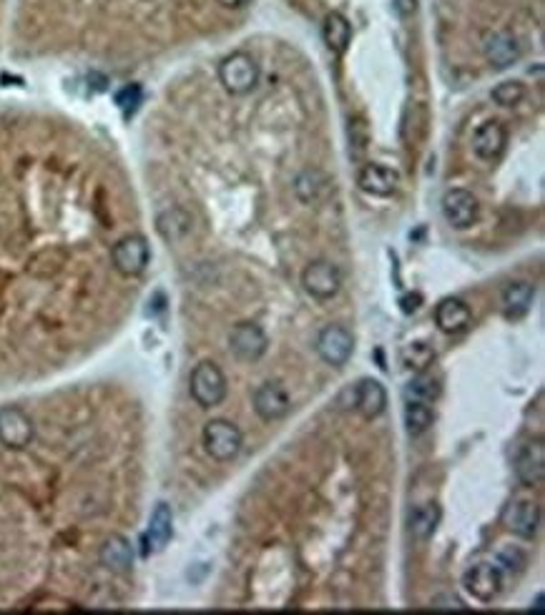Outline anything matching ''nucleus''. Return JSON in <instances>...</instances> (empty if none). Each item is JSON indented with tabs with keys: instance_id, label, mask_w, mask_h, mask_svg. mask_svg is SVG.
I'll return each instance as SVG.
<instances>
[{
	"instance_id": "obj_1",
	"label": "nucleus",
	"mask_w": 545,
	"mask_h": 615,
	"mask_svg": "<svg viewBox=\"0 0 545 615\" xmlns=\"http://www.w3.org/2000/svg\"><path fill=\"white\" fill-rule=\"evenodd\" d=\"M219 81L231 96H247L259 83V63L249 54L237 51L219 63Z\"/></svg>"
},
{
	"instance_id": "obj_2",
	"label": "nucleus",
	"mask_w": 545,
	"mask_h": 615,
	"mask_svg": "<svg viewBox=\"0 0 545 615\" xmlns=\"http://www.w3.org/2000/svg\"><path fill=\"white\" fill-rule=\"evenodd\" d=\"M189 392H191V397H194L199 407L211 410V407L221 405L224 397H227V377L214 362H199L197 367L191 369Z\"/></svg>"
},
{
	"instance_id": "obj_3",
	"label": "nucleus",
	"mask_w": 545,
	"mask_h": 615,
	"mask_svg": "<svg viewBox=\"0 0 545 615\" xmlns=\"http://www.w3.org/2000/svg\"><path fill=\"white\" fill-rule=\"evenodd\" d=\"M201 443L211 460L217 463H231L241 453V430L229 420H211L201 432Z\"/></svg>"
},
{
	"instance_id": "obj_4",
	"label": "nucleus",
	"mask_w": 545,
	"mask_h": 615,
	"mask_svg": "<svg viewBox=\"0 0 545 615\" xmlns=\"http://www.w3.org/2000/svg\"><path fill=\"white\" fill-rule=\"evenodd\" d=\"M149 261H151V249L141 234H129L111 247V264L121 277H129V279L139 277L146 271Z\"/></svg>"
},
{
	"instance_id": "obj_5",
	"label": "nucleus",
	"mask_w": 545,
	"mask_h": 615,
	"mask_svg": "<svg viewBox=\"0 0 545 615\" xmlns=\"http://www.w3.org/2000/svg\"><path fill=\"white\" fill-rule=\"evenodd\" d=\"M35 440V425L31 415L15 405L0 407V444L21 453Z\"/></svg>"
},
{
	"instance_id": "obj_6",
	"label": "nucleus",
	"mask_w": 545,
	"mask_h": 615,
	"mask_svg": "<svg viewBox=\"0 0 545 615\" xmlns=\"http://www.w3.org/2000/svg\"><path fill=\"white\" fill-rule=\"evenodd\" d=\"M302 287L312 299L327 302L332 297H337L339 287H342V274L332 261L316 259L307 264V269L302 271Z\"/></svg>"
},
{
	"instance_id": "obj_7",
	"label": "nucleus",
	"mask_w": 545,
	"mask_h": 615,
	"mask_svg": "<svg viewBox=\"0 0 545 615\" xmlns=\"http://www.w3.org/2000/svg\"><path fill=\"white\" fill-rule=\"evenodd\" d=\"M355 352V337L342 324H327L316 335V355L322 356L332 367L347 365V359Z\"/></svg>"
},
{
	"instance_id": "obj_8",
	"label": "nucleus",
	"mask_w": 545,
	"mask_h": 615,
	"mask_svg": "<svg viewBox=\"0 0 545 615\" xmlns=\"http://www.w3.org/2000/svg\"><path fill=\"white\" fill-rule=\"evenodd\" d=\"M267 347H269V339H267L259 324L241 322L231 329L229 349L239 362H249V365L259 362L267 352Z\"/></svg>"
},
{
	"instance_id": "obj_9",
	"label": "nucleus",
	"mask_w": 545,
	"mask_h": 615,
	"mask_svg": "<svg viewBox=\"0 0 545 615\" xmlns=\"http://www.w3.org/2000/svg\"><path fill=\"white\" fill-rule=\"evenodd\" d=\"M462 585H465V591L475 600H480V603H492L502 591V572L492 562H480V565H472L465 572Z\"/></svg>"
},
{
	"instance_id": "obj_10",
	"label": "nucleus",
	"mask_w": 545,
	"mask_h": 615,
	"mask_svg": "<svg viewBox=\"0 0 545 615\" xmlns=\"http://www.w3.org/2000/svg\"><path fill=\"white\" fill-rule=\"evenodd\" d=\"M443 216L453 229H470L480 216V204L468 189H450L443 196Z\"/></svg>"
},
{
	"instance_id": "obj_11",
	"label": "nucleus",
	"mask_w": 545,
	"mask_h": 615,
	"mask_svg": "<svg viewBox=\"0 0 545 615\" xmlns=\"http://www.w3.org/2000/svg\"><path fill=\"white\" fill-rule=\"evenodd\" d=\"M482 54L488 58V63L495 68V71H505L511 68L512 63L521 61L523 55V48H521V41L508 31H495L485 35L482 41Z\"/></svg>"
},
{
	"instance_id": "obj_12",
	"label": "nucleus",
	"mask_w": 545,
	"mask_h": 615,
	"mask_svg": "<svg viewBox=\"0 0 545 615\" xmlns=\"http://www.w3.org/2000/svg\"><path fill=\"white\" fill-rule=\"evenodd\" d=\"M289 410H292L289 392L279 382H264L262 387L254 392V412L264 422L282 420L289 415Z\"/></svg>"
},
{
	"instance_id": "obj_13",
	"label": "nucleus",
	"mask_w": 545,
	"mask_h": 615,
	"mask_svg": "<svg viewBox=\"0 0 545 615\" xmlns=\"http://www.w3.org/2000/svg\"><path fill=\"white\" fill-rule=\"evenodd\" d=\"M508 146V131L501 121H485L472 133V153L482 161H498Z\"/></svg>"
},
{
	"instance_id": "obj_14",
	"label": "nucleus",
	"mask_w": 545,
	"mask_h": 615,
	"mask_svg": "<svg viewBox=\"0 0 545 615\" xmlns=\"http://www.w3.org/2000/svg\"><path fill=\"white\" fill-rule=\"evenodd\" d=\"M502 522L512 535L530 540L535 538L538 525H540V508L535 505L533 500H515L511 508L505 510Z\"/></svg>"
},
{
	"instance_id": "obj_15",
	"label": "nucleus",
	"mask_w": 545,
	"mask_h": 615,
	"mask_svg": "<svg viewBox=\"0 0 545 615\" xmlns=\"http://www.w3.org/2000/svg\"><path fill=\"white\" fill-rule=\"evenodd\" d=\"M397 184H400L397 171H393L390 166H382V163H367L360 171V176H357V186L362 191L377 196V199L393 196L397 191Z\"/></svg>"
},
{
	"instance_id": "obj_16",
	"label": "nucleus",
	"mask_w": 545,
	"mask_h": 615,
	"mask_svg": "<svg viewBox=\"0 0 545 615\" xmlns=\"http://www.w3.org/2000/svg\"><path fill=\"white\" fill-rule=\"evenodd\" d=\"M472 322V312L462 299L455 297H447L435 307V324L440 327V332L445 335H460L465 332Z\"/></svg>"
},
{
	"instance_id": "obj_17",
	"label": "nucleus",
	"mask_w": 545,
	"mask_h": 615,
	"mask_svg": "<svg viewBox=\"0 0 545 615\" xmlns=\"http://www.w3.org/2000/svg\"><path fill=\"white\" fill-rule=\"evenodd\" d=\"M352 407H357L365 420H377L387 407V392L377 379H362L352 392Z\"/></svg>"
},
{
	"instance_id": "obj_18",
	"label": "nucleus",
	"mask_w": 545,
	"mask_h": 615,
	"mask_svg": "<svg viewBox=\"0 0 545 615\" xmlns=\"http://www.w3.org/2000/svg\"><path fill=\"white\" fill-rule=\"evenodd\" d=\"M515 473L523 485H540L545 477V444L540 440L528 443L515 460Z\"/></svg>"
},
{
	"instance_id": "obj_19",
	"label": "nucleus",
	"mask_w": 545,
	"mask_h": 615,
	"mask_svg": "<svg viewBox=\"0 0 545 615\" xmlns=\"http://www.w3.org/2000/svg\"><path fill=\"white\" fill-rule=\"evenodd\" d=\"M99 561L111 572H129L133 568L131 542L123 538V535H111L101 545Z\"/></svg>"
},
{
	"instance_id": "obj_20",
	"label": "nucleus",
	"mask_w": 545,
	"mask_h": 615,
	"mask_svg": "<svg viewBox=\"0 0 545 615\" xmlns=\"http://www.w3.org/2000/svg\"><path fill=\"white\" fill-rule=\"evenodd\" d=\"M535 299V287L530 281H511L502 292V314L508 319H523L530 312Z\"/></svg>"
},
{
	"instance_id": "obj_21",
	"label": "nucleus",
	"mask_w": 545,
	"mask_h": 615,
	"mask_svg": "<svg viewBox=\"0 0 545 615\" xmlns=\"http://www.w3.org/2000/svg\"><path fill=\"white\" fill-rule=\"evenodd\" d=\"M191 216L184 209H179V206H171V209H166L159 214L156 219V229H159V234L169 241V244H176V241H181L191 234Z\"/></svg>"
},
{
	"instance_id": "obj_22",
	"label": "nucleus",
	"mask_w": 545,
	"mask_h": 615,
	"mask_svg": "<svg viewBox=\"0 0 545 615\" xmlns=\"http://www.w3.org/2000/svg\"><path fill=\"white\" fill-rule=\"evenodd\" d=\"M174 535V515L166 503H159L149 520V530H146V542L151 545V551H164L166 542Z\"/></svg>"
},
{
	"instance_id": "obj_23",
	"label": "nucleus",
	"mask_w": 545,
	"mask_h": 615,
	"mask_svg": "<svg viewBox=\"0 0 545 615\" xmlns=\"http://www.w3.org/2000/svg\"><path fill=\"white\" fill-rule=\"evenodd\" d=\"M322 38L332 54H347L349 44H352V25L342 13H329L322 23Z\"/></svg>"
},
{
	"instance_id": "obj_24",
	"label": "nucleus",
	"mask_w": 545,
	"mask_h": 615,
	"mask_svg": "<svg viewBox=\"0 0 545 615\" xmlns=\"http://www.w3.org/2000/svg\"><path fill=\"white\" fill-rule=\"evenodd\" d=\"M433 422H435V412L430 407V402L407 400V405H404V427L413 437L425 434L433 427Z\"/></svg>"
},
{
	"instance_id": "obj_25",
	"label": "nucleus",
	"mask_w": 545,
	"mask_h": 615,
	"mask_svg": "<svg viewBox=\"0 0 545 615\" xmlns=\"http://www.w3.org/2000/svg\"><path fill=\"white\" fill-rule=\"evenodd\" d=\"M437 522H440V505L437 503H425V505L413 510V515H410V532H413L414 540L433 538V532L437 530Z\"/></svg>"
},
{
	"instance_id": "obj_26",
	"label": "nucleus",
	"mask_w": 545,
	"mask_h": 615,
	"mask_svg": "<svg viewBox=\"0 0 545 615\" xmlns=\"http://www.w3.org/2000/svg\"><path fill=\"white\" fill-rule=\"evenodd\" d=\"M327 176L322 171H316V169H307L297 176L295 181V191L299 196V201H305V204H315L319 196L325 194V189H327Z\"/></svg>"
},
{
	"instance_id": "obj_27",
	"label": "nucleus",
	"mask_w": 545,
	"mask_h": 615,
	"mask_svg": "<svg viewBox=\"0 0 545 615\" xmlns=\"http://www.w3.org/2000/svg\"><path fill=\"white\" fill-rule=\"evenodd\" d=\"M440 379L427 375L425 369L417 372L410 385H407V400H423V402H435L440 397Z\"/></svg>"
},
{
	"instance_id": "obj_28",
	"label": "nucleus",
	"mask_w": 545,
	"mask_h": 615,
	"mask_svg": "<svg viewBox=\"0 0 545 615\" xmlns=\"http://www.w3.org/2000/svg\"><path fill=\"white\" fill-rule=\"evenodd\" d=\"M525 93H528V91H525V86L521 81H502V83H498V86L492 88L491 96L498 106L512 108L523 101Z\"/></svg>"
},
{
	"instance_id": "obj_29",
	"label": "nucleus",
	"mask_w": 545,
	"mask_h": 615,
	"mask_svg": "<svg viewBox=\"0 0 545 615\" xmlns=\"http://www.w3.org/2000/svg\"><path fill=\"white\" fill-rule=\"evenodd\" d=\"M403 359L410 369L423 372V369H427L433 365L435 352H433V347H427L425 342H413V345H407V349L403 352Z\"/></svg>"
},
{
	"instance_id": "obj_30",
	"label": "nucleus",
	"mask_w": 545,
	"mask_h": 615,
	"mask_svg": "<svg viewBox=\"0 0 545 615\" xmlns=\"http://www.w3.org/2000/svg\"><path fill=\"white\" fill-rule=\"evenodd\" d=\"M116 103H119V108L129 116V113H133L136 111V106L141 103V86H136V83H131V86L121 88L119 96H116Z\"/></svg>"
},
{
	"instance_id": "obj_31",
	"label": "nucleus",
	"mask_w": 545,
	"mask_h": 615,
	"mask_svg": "<svg viewBox=\"0 0 545 615\" xmlns=\"http://www.w3.org/2000/svg\"><path fill=\"white\" fill-rule=\"evenodd\" d=\"M433 608L435 610H465V603L460 598H455V595H435Z\"/></svg>"
},
{
	"instance_id": "obj_32",
	"label": "nucleus",
	"mask_w": 545,
	"mask_h": 615,
	"mask_svg": "<svg viewBox=\"0 0 545 615\" xmlns=\"http://www.w3.org/2000/svg\"><path fill=\"white\" fill-rule=\"evenodd\" d=\"M393 8L400 18H410L417 11V0H393Z\"/></svg>"
},
{
	"instance_id": "obj_33",
	"label": "nucleus",
	"mask_w": 545,
	"mask_h": 615,
	"mask_svg": "<svg viewBox=\"0 0 545 615\" xmlns=\"http://www.w3.org/2000/svg\"><path fill=\"white\" fill-rule=\"evenodd\" d=\"M217 3L219 5H224V8H231V11H234V8H244L249 0H217Z\"/></svg>"
},
{
	"instance_id": "obj_34",
	"label": "nucleus",
	"mask_w": 545,
	"mask_h": 615,
	"mask_svg": "<svg viewBox=\"0 0 545 615\" xmlns=\"http://www.w3.org/2000/svg\"><path fill=\"white\" fill-rule=\"evenodd\" d=\"M535 610H538V613L543 610V595H538V598H535Z\"/></svg>"
}]
</instances>
